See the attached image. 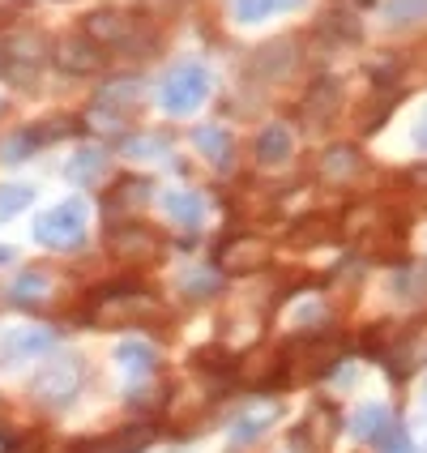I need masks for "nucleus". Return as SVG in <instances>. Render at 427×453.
<instances>
[{
	"label": "nucleus",
	"instance_id": "f257e3e1",
	"mask_svg": "<svg viewBox=\"0 0 427 453\" xmlns=\"http://www.w3.org/2000/svg\"><path fill=\"white\" fill-rule=\"evenodd\" d=\"M81 377H86L81 355H51L43 364V372L34 377V403L51 406V411H65L81 394Z\"/></svg>",
	"mask_w": 427,
	"mask_h": 453
},
{
	"label": "nucleus",
	"instance_id": "f03ea898",
	"mask_svg": "<svg viewBox=\"0 0 427 453\" xmlns=\"http://www.w3.org/2000/svg\"><path fill=\"white\" fill-rule=\"evenodd\" d=\"M205 99H210V73L202 65H176L158 86V103L172 116H193Z\"/></svg>",
	"mask_w": 427,
	"mask_h": 453
},
{
	"label": "nucleus",
	"instance_id": "7ed1b4c3",
	"mask_svg": "<svg viewBox=\"0 0 427 453\" xmlns=\"http://www.w3.org/2000/svg\"><path fill=\"white\" fill-rule=\"evenodd\" d=\"M34 240L48 249H77L86 240V205L81 202H60L34 223Z\"/></svg>",
	"mask_w": 427,
	"mask_h": 453
},
{
	"label": "nucleus",
	"instance_id": "20e7f679",
	"mask_svg": "<svg viewBox=\"0 0 427 453\" xmlns=\"http://www.w3.org/2000/svg\"><path fill=\"white\" fill-rule=\"evenodd\" d=\"M56 347V334L43 326H18L13 334H4V342H0V355H4V364H26V359H43V355Z\"/></svg>",
	"mask_w": 427,
	"mask_h": 453
},
{
	"label": "nucleus",
	"instance_id": "39448f33",
	"mask_svg": "<svg viewBox=\"0 0 427 453\" xmlns=\"http://www.w3.org/2000/svg\"><path fill=\"white\" fill-rule=\"evenodd\" d=\"M103 48L81 30V35H69V39H60L56 43V65L65 69V73H77V77H86V73H99L103 69Z\"/></svg>",
	"mask_w": 427,
	"mask_h": 453
},
{
	"label": "nucleus",
	"instance_id": "423d86ee",
	"mask_svg": "<svg viewBox=\"0 0 427 453\" xmlns=\"http://www.w3.org/2000/svg\"><path fill=\"white\" fill-rule=\"evenodd\" d=\"M86 35H90L99 48H128L133 35H137V22H133L128 13L103 9V13H90V18H86Z\"/></svg>",
	"mask_w": 427,
	"mask_h": 453
},
{
	"label": "nucleus",
	"instance_id": "0eeeda50",
	"mask_svg": "<svg viewBox=\"0 0 427 453\" xmlns=\"http://www.w3.org/2000/svg\"><path fill=\"white\" fill-rule=\"evenodd\" d=\"M252 154H256V163L261 167H282L291 154H295V137H291V128L286 125H265L256 133V142H252Z\"/></svg>",
	"mask_w": 427,
	"mask_h": 453
},
{
	"label": "nucleus",
	"instance_id": "6e6552de",
	"mask_svg": "<svg viewBox=\"0 0 427 453\" xmlns=\"http://www.w3.org/2000/svg\"><path fill=\"white\" fill-rule=\"evenodd\" d=\"M393 428H398V424H393V411H389L385 403L359 406V411H355V419H351L355 436H359V441H368V445H377V449H380V441H385Z\"/></svg>",
	"mask_w": 427,
	"mask_h": 453
},
{
	"label": "nucleus",
	"instance_id": "1a4fd4ad",
	"mask_svg": "<svg viewBox=\"0 0 427 453\" xmlns=\"http://www.w3.org/2000/svg\"><path fill=\"white\" fill-rule=\"evenodd\" d=\"M150 428H120L107 432V436H95V441H81L73 453H141L150 445Z\"/></svg>",
	"mask_w": 427,
	"mask_h": 453
},
{
	"label": "nucleus",
	"instance_id": "9d476101",
	"mask_svg": "<svg viewBox=\"0 0 427 453\" xmlns=\"http://www.w3.org/2000/svg\"><path fill=\"white\" fill-rule=\"evenodd\" d=\"M338 103H342V81L321 77V81H312L308 95H303V116H308L312 125H321L329 116H338Z\"/></svg>",
	"mask_w": 427,
	"mask_h": 453
},
{
	"label": "nucleus",
	"instance_id": "9b49d317",
	"mask_svg": "<svg viewBox=\"0 0 427 453\" xmlns=\"http://www.w3.org/2000/svg\"><path fill=\"white\" fill-rule=\"evenodd\" d=\"M265 257H270V252H265V244H261L256 235H240V240L223 244V252H218L223 270H231V274H248V270H256Z\"/></svg>",
	"mask_w": 427,
	"mask_h": 453
},
{
	"label": "nucleus",
	"instance_id": "f8f14e48",
	"mask_svg": "<svg viewBox=\"0 0 427 453\" xmlns=\"http://www.w3.org/2000/svg\"><path fill=\"white\" fill-rule=\"evenodd\" d=\"M163 210H167V219L179 226H202L205 197L193 193V188H172V193H163Z\"/></svg>",
	"mask_w": 427,
	"mask_h": 453
},
{
	"label": "nucleus",
	"instance_id": "ddd939ff",
	"mask_svg": "<svg viewBox=\"0 0 427 453\" xmlns=\"http://www.w3.org/2000/svg\"><path fill=\"white\" fill-rule=\"evenodd\" d=\"M359 167H363V158H359L355 146H333V150H325V158H321V176H325L329 184H347V180H355Z\"/></svg>",
	"mask_w": 427,
	"mask_h": 453
},
{
	"label": "nucleus",
	"instance_id": "4468645a",
	"mask_svg": "<svg viewBox=\"0 0 427 453\" xmlns=\"http://www.w3.org/2000/svg\"><path fill=\"white\" fill-rule=\"evenodd\" d=\"M51 291L48 274H39V270H22V274L13 278V287H9V300L18 303V308H34V303H43Z\"/></svg>",
	"mask_w": 427,
	"mask_h": 453
},
{
	"label": "nucleus",
	"instance_id": "2eb2a0df",
	"mask_svg": "<svg viewBox=\"0 0 427 453\" xmlns=\"http://www.w3.org/2000/svg\"><path fill=\"white\" fill-rule=\"evenodd\" d=\"M116 364L125 368L128 377H150L158 368V355H154L150 342H120L116 347Z\"/></svg>",
	"mask_w": 427,
	"mask_h": 453
},
{
	"label": "nucleus",
	"instance_id": "dca6fc26",
	"mask_svg": "<svg viewBox=\"0 0 427 453\" xmlns=\"http://www.w3.org/2000/svg\"><path fill=\"white\" fill-rule=\"evenodd\" d=\"M295 65V43L291 39H278V43H270V48H261L256 51V60H252V69L261 77H278V73H286Z\"/></svg>",
	"mask_w": 427,
	"mask_h": 453
},
{
	"label": "nucleus",
	"instance_id": "f3484780",
	"mask_svg": "<svg viewBox=\"0 0 427 453\" xmlns=\"http://www.w3.org/2000/svg\"><path fill=\"white\" fill-rule=\"evenodd\" d=\"M380 18L389 30H410V26H423L427 22V0H389L380 9Z\"/></svg>",
	"mask_w": 427,
	"mask_h": 453
},
{
	"label": "nucleus",
	"instance_id": "a211bd4d",
	"mask_svg": "<svg viewBox=\"0 0 427 453\" xmlns=\"http://www.w3.org/2000/svg\"><path fill=\"white\" fill-rule=\"evenodd\" d=\"M193 142H197V150H202L214 167H226V163H231V137H226L218 125H202L193 133Z\"/></svg>",
	"mask_w": 427,
	"mask_h": 453
},
{
	"label": "nucleus",
	"instance_id": "6ab92c4d",
	"mask_svg": "<svg viewBox=\"0 0 427 453\" xmlns=\"http://www.w3.org/2000/svg\"><path fill=\"white\" fill-rule=\"evenodd\" d=\"M270 419H274V406H261V411L240 415V419H235V428H231V441H235V445H252V441H261L265 428H270Z\"/></svg>",
	"mask_w": 427,
	"mask_h": 453
},
{
	"label": "nucleus",
	"instance_id": "aec40b11",
	"mask_svg": "<svg viewBox=\"0 0 427 453\" xmlns=\"http://www.w3.org/2000/svg\"><path fill=\"white\" fill-rule=\"evenodd\" d=\"M111 249L120 252V257H150L158 249V240H154L150 231H141V226H125V231L111 235Z\"/></svg>",
	"mask_w": 427,
	"mask_h": 453
},
{
	"label": "nucleus",
	"instance_id": "412c9836",
	"mask_svg": "<svg viewBox=\"0 0 427 453\" xmlns=\"http://www.w3.org/2000/svg\"><path fill=\"white\" fill-rule=\"evenodd\" d=\"M137 99H141V81L137 77H116V81H107L99 90L103 107H133Z\"/></svg>",
	"mask_w": 427,
	"mask_h": 453
},
{
	"label": "nucleus",
	"instance_id": "4be33fe9",
	"mask_svg": "<svg viewBox=\"0 0 427 453\" xmlns=\"http://www.w3.org/2000/svg\"><path fill=\"white\" fill-rule=\"evenodd\" d=\"M107 172V154L103 150H77V158L69 163V180L73 184H95Z\"/></svg>",
	"mask_w": 427,
	"mask_h": 453
},
{
	"label": "nucleus",
	"instance_id": "5701e85b",
	"mask_svg": "<svg viewBox=\"0 0 427 453\" xmlns=\"http://www.w3.org/2000/svg\"><path fill=\"white\" fill-rule=\"evenodd\" d=\"M39 146H43L39 133H34V128H22V133H13V137L0 142V163H22V158H30Z\"/></svg>",
	"mask_w": 427,
	"mask_h": 453
},
{
	"label": "nucleus",
	"instance_id": "b1692460",
	"mask_svg": "<svg viewBox=\"0 0 427 453\" xmlns=\"http://www.w3.org/2000/svg\"><path fill=\"white\" fill-rule=\"evenodd\" d=\"M218 287H223V278L214 274V270H188V274L179 278V291L188 300H210V296H218Z\"/></svg>",
	"mask_w": 427,
	"mask_h": 453
},
{
	"label": "nucleus",
	"instance_id": "393cba45",
	"mask_svg": "<svg viewBox=\"0 0 427 453\" xmlns=\"http://www.w3.org/2000/svg\"><path fill=\"white\" fill-rule=\"evenodd\" d=\"M286 4H295V0H235V18L252 26V22H265V18L282 13Z\"/></svg>",
	"mask_w": 427,
	"mask_h": 453
},
{
	"label": "nucleus",
	"instance_id": "a878e982",
	"mask_svg": "<svg viewBox=\"0 0 427 453\" xmlns=\"http://www.w3.org/2000/svg\"><path fill=\"white\" fill-rule=\"evenodd\" d=\"M30 202H34V188L30 184H4L0 188V223L13 219V214H22Z\"/></svg>",
	"mask_w": 427,
	"mask_h": 453
},
{
	"label": "nucleus",
	"instance_id": "bb28decb",
	"mask_svg": "<svg viewBox=\"0 0 427 453\" xmlns=\"http://www.w3.org/2000/svg\"><path fill=\"white\" fill-rule=\"evenodd\" d=\"M321 35H333V39L355 43V39H359V22H355L351 13H329L325 22H321Z\"/></svg>",
	"mask_w": 427,
	"mask_h": 453
},
{
	"label": "nucleus",
	"instance_id": "cd10ccee",
	"mask_svg": "<svg viewBox=\"0 0 427 453\" xmlns=\"http://www.w3.org/2000/svg\"><path fill=\"white\" fill-rule=\"evenodd\" d=\"M125 150H128V158H154V154L167 150V142L163 137H133Z\"/></svg>",
	"mask_w": 427,
	"mask_h": 453
},
{
	"label": "nucleus",
	"instance_id": "c85d7f7f",
	"mask_svg": "<svg viewBox=\"0 0 427 453\" xmlns=\"http://www.w3.org/2000/svg\"><path fill=\"white\" fill-rule=\"evenodd\" d=\"M380 453H415V445H410V436H406L402 428H393L380 441Z\"/></svg>",
	"mask_w": 427,
	"mask_h": 453
},
{
	"label": "nucleus",
	"instance_id": "c756f323",
	"mask_svg": "<svg viewBox=\"0 0 427 453\" xmlns=\"http://www.w3.org/2000/svg\"><path fill=\"white\" fill-rule=\"evenodd\" d=\"M295 321H300L303 329H316L321 321H325V308H321V303H308V308H300V312H295Z\"/></svg>",
	"mask_w": 427,
	"mask_h": 453
},
{
	"label": "nucleus",
	"instance_id": "7c9ffc66",
	"mask_svg": "<svg viewBox=\"0 0 427 453\" xmlns=\"http://www.w3.org/2000/svg\"><path fill=\"white\" fill-rule=\"evenodd\" d=\"M415 146H419V150H427V111H423V120L415 125Z\"/></svg>",
	"mask_w": 427,
	"mask_h": 453
},
{
	"label": "nucleus",
	"instance_id": "2f4dec72",
	"mask_svg": "<svg viewBox=\"0 0 427 453\" xmlns=\"http://www.w3.org/2000/svg\"><path fill=\"white\" fill-rule=\"evenodd\" d=\"M13 257H18V249H9V244H0V265H9Z\"/></svg>",
	"mask_w": 427,
	"mask_h": 453
},
{
	"label": "nucleus",
	"instance_id": "473e14b6",
	"mask_svg": "<svg viewBox=\"0 0 427 453\" xmlns=\"http://www.w3.org/2000/svg\"><path fill=\"white\" fill-rule=\"evenodd\" d=\"M415 180H419V184H427V167H419V172H415Z\"/></svg>",
	"mask_w": 427,
	"mask_h": 453
},
{
	"label": "nucleus",
	"instance_id": "72a5a7b5",
	"mask_svg": "<svg viewBox=\"0 0 427 453\" xmlns=\"http://www.w3.org/2000/svg\"><path fill=\"white\" fill-rule=\"evenodd\" d=\"M359 4H372V0H359Z\"/></svg>",
	"mask_w": 427,
	"mask_h": 453
}]
</instances>
